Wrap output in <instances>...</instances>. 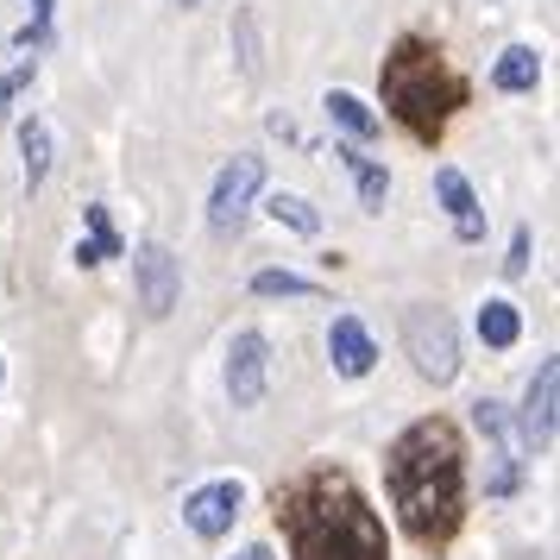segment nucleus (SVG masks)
I'll list each match as a JSON object with an SVG mask.
<instances>
[{
	"instance_id": "9d476101",
	"label": "nucleus",
	"mask_w": 560,
	"mask_h": 560,
	"mask_svg": "<svg viewBox=\"0 0 560 560\" xmlns=\"http://www.w3.org/2000/svg\"><path fill=\"white\" fill-rule=\"evenodd\" d=\"M240 504H246V485L240 479H208L183 498V523L202 535V541H221L240 523Z\"/></svg>"
},
{
	"instance_id": "6ab92c4d",
	"label": "nucleus",
	"mask_w": 560,
	"mask_h": 560,
	"mask_svg": "<svg viewBox=\"0 0 560 560\" xmlns=\"http://www.w3.org/2000/svg\"><path fill=\"white\" fill-rule=\"evenodd\" d=\"M265 214H271L278 228L303 233V240H315V233H322V214H315V202H303V196H290V189H278V196L265 202Z\"/></svg>"
},
{
	"instance_id": "4be33fe9",
	"label": "nucleus",
	"mask_w": 560,
	"mask_h": 560,
	"mask_svg": "<svg viewBox=\"0 0 560 560\" xmlns=\"http://www.w3.org/2000/svg\"><path fill=\"white\" fill-rule=\"evenodd\" d=\"M51 13H57V0H32V26L20 32L26 51H45V45H51Z\"/></svg>"
},
{
	"instance_id": "a211bd4d",
	"label": "nucleus",
	"mask_w": 560,
	"mask_h": 560,
	"mask_svg": "<svg viewBox=\"0 0 560 560\" xmlns=\"http://www.w3.org/2000/svg\"><path fill=\"white\" fill-rule=\"evenodd\" d=\"M516 334H523V315H516V303L491 296V303L479 308V340H485V347H516Z\"/></svg>"
},
{
	"instance_id": "dca6fc26",
	"label": "nucleus",
	"mask_w": 560,
	"mask_h": 560,
	"mask_svg": "<svg viewBox=\"0 0 560 560\" xmlns=\"http://www.w3.org/2000/svg\"><path fill=\"white\" fill-rule=\"evenodd\" d=\"M491 82H498L504 95H529L535 82H541V57H535L529 45H510V51L498 57V70H491Z\"/></svg>"
},
{
	"instance_id": "f257e3e1",
	"label": "nucleus",
	"mask_w": 560,
	"mask_h": 560,
	"mask_svg": "<svg viewBox=\"0 0 560 560\" xmlns=\"http://www.w3.org/2000/svg\"><path fill=\"white\" fill-rule=\"evenodd\" d=\"M384 491L409 541L422 548L454 541L466 523V447L447 416H422L384 447Z\"/></svg>"
},
{
	"instance_id": "f3484780",
	"label": "nucleus",
	"mask_w": 560,
	"mask_h": 560,
	"mask_svg": "<svg viewBox=\"0 0 560 560\" xmlns=\"http://www.w3.org/2000/svg\"><path fill=\"white\" fill-rule=\"evenodd\" d=\"M82 221H89V240L77 246V265H107V258H120V233L107 221V208H82Z\"/></svg>"
},
{
	"instance_id": "f8f14e48",
	"label": "nucleus",
	"mask_w": 560,
	"mask_h": 560,
	"mask_svg": "<svg viewBox=\"0 0 560 560\" xmlns=\"http://www.w3.org/2000/svg\"><path fill=\"white\" fill-rule=\"evenodd\" d=\"M434 189H441V202H447V214H454V233L466 240V246H479L485 240V208H479V196H472V183L459 177L454 164H441V171H434Z\"/></svg>"
},
{
	"instance_id": "4468645a",
	"label": "nucleus",
	"mask_w": 560,
	"mask_h": 560,
	"mask_svg": "<svg viewBox=\"0 0 560 560\" xmlns=\"http://www.w3.org/2000/svg\"><path fill=\"white\" fill-rule=\"evenodd\" d=\"M322 107H328V120L347 132L353 145H365V139H378V132H384V120H378L365 102H359L353 89H328V102H322Z\"/></svg>"
},
{
	"instance_id": "b1692460",
	"label": "nucleus",
	"mask_w": 560,
	"mask_h": 560,
	"mask_svg": "<svg viewBox=\"0 0 560 560\" xmlns=\"http://www.w3.org/2000/svg\"><path fill=\"white\" fill-rule=\"evenodd\" d=\"M240 560H278V555H271L265 541H253V548H246V555H240Z\"/></svg>"
},
{
	"instance_id": "6e6552de",
	"label": "nucleus",
	"mask_w": 560,
	"mask_h": 560,
	"mask_svg": "<svg viewBox=\"0 0 560 560\" xmlns=\"http://www.w3.org/2000/svg\"><path fill=\"white\" fill-rule=\"evenodd\" d=\"M265 378H271V340L258 328H240L228 347V397L233 409H258L265 404Z\"/></svg>"
},
{
	"instance_id": "ddd939ff",
	"label": "nucleus",
	"mask_w": 560,
	"mask_h": 560,
	"mask_svg": "<svg viewBox=\"0 0 560 560\" xmlns=\"http://www.w3.org/2000/svg\"><path fill=\"white\" fill-rule=\"evenodd\" d=\"M45 177H51V127L38 114H26L20 120V183H26V196H38Z\"/></svg>"
},
{
	"instance_id": "2eb2a0df",
	"label": "nucleus",
	"mask_w": 560,
	"mask_h": 560,
	"mask_svg": "<svg viewBox=\"0 0 560 560\" xmlns=\"http://www.w3.org/2000/svg\"><path fill=\"white\" fill-rule=\"evenodd\" d=\"M340 158L353 164V177H359V208H365V214H384V196H390V171H384L378 158H359V145H340Z\"/></svg>"
},
{
	"instance_id": "39448f33",
	"label": "nucleus",
	"mask_w": 560,
	"mask_h": 560,
	"mask_svg": "<svg viewBox=\"0 0 560 560\" xmlns=\"http://www.w3.org/2000/svg\"><path fill=\"white\" fill-rule=\"evenodd\" d=\"M472 429L485 441V491L491 498H510L523 485V434L510 429V409L498 397H479L472 404Z\"/></svg>"
},
{
	"instance_id": "1a4fd4ad",
	"label": "nucleus",
	"mask_w": 560,
	"mask_h": 560,
	"mask_svg": "<svg viewBox=\"0 0 560 560\" xmlns=\"http://www.w3.org/2000/svg\"><path fill=\"white\" fill-rule=\"evenodd\" d=\"M555 429H560V365L541 359L523 397V454H555Z\"/></svg>"
},
{
	"instance_id": "7ed1b4c3",
	"label": "nucleus",
	"mask_w": 560,
	"mask_h": 560,
	"mask_svg": "<svg viewBox=\"0 0 560 560\" xmlns=\"http://www.w3.org/2000/svg\"><path fill=\"white\" fill-rule=\"evenodd\" d=\"M466 102V82L447 70V57L434 51L429 38H397L390 57H384V107L404 120L422 145H434L454 107Z\"/></svg>"
},
{
	"instance_id": "412c9836",
	"label": "nucleus",
	"mask_w": 560,
	"mask_h": 560,
	"mask_svg": "<svg viewBox=\"0 0 560 560\" xmlns=\"http://www.w3.org/2000/svg\"><path fill=\"white\" fill-rule=\"evenodd\" d=\"M32 77H38V57L13 63V70H0V120H7V114H13V102L32 89Z\"/></svg>"
},
{
	"instance_id": "0eeeda50",
	"label": "nucleus",
	"mask_w": 560,
	"mask_h": 560,
	"mask_svg": "<svg viewBox=\"0 0 560 560\" xmlns=\"http://www.w3.org/2000/svg\"><path fill=\"white\" fill-rule=\"evenodd\" d=\"M132 283H139V308H145L152 322H164L183 296V258L171 253V246L145 240V246L132 253Z\"/></svg>"
},
{
	"instance_id": "9b49d317",
	"label": "nucleus",
	"mask_w": 560,
	"mask_h": 560,
	"mask_svg": "<svg viewBox=\"0 0 560 560\" xmlns=\"http://www.w3.org/2000/svg\"><path fill=\"white\" fill-rule=\"evenodd\" d=\"M328 359L340 378H365L372 365H378V347H372V334L359 315H334L328 322Z\"/></svg>"
},
{
	"instance_id": "a878e982",
	"label": "nucleus",
	"mask_w": 560,
	"mask_h": 560,
	"mask_svg": "<svg viewBox=\"0 0 560 560\" xmlns=\"http://www.w3.org/2000/svg\"><path fill=\"white\" fill-rule=\"evenodd\" d=\"M183 7H196V0H183Z\"/></svg>"
},
{
	"instance_id": "f03ea898",
	"label": "nucleus",
	"mask_w": 560,
	"mask_h": 560,
	"mask_svg": "<svg viewBox=\"0 0 560 560\" xmlns=\"http://www.w3.org/2000/svg\"><path fill=\"white\" fill-rule=\"evenodd\" d=\"M278 529L290 560H390L378 510L347 466H308L278 491Z\"/></svg>"
},
{
	"instance_id": "393cba45",
	"label": "nucleus",
	"mask_w": 560,
	"mask_h": 560,
	"mask_svg": "<svg viewBox=\"0 0 560 560\" xmlns=\"http://www.w3.org/2000/svg\"><path fill=\"white\" fill-rule=\"evenodd\" d=\"M0 384H7V365H0Z\"/></svg>"
},
{
	"instance_id": "423d86ee",
	"label": "nucleus",
	"mask_w": 560,
	"mask_h": 560,
	"mask_svg": "<svg viewBox=\"0 0 560 560\" xmlns=\"http://www.w3.org/2000/svg\"><path fill=\"white\" fill-rule=\"evenodd\" d=\"M258 189H265V158L258 152H240L221 164V177L208 189V228L214 233H240L246 228V214H253Z\"/></svg>"
},
{
	"instance_id": "5701e85b",
	"label": "nucleus",
	"mask_w": 560,
	"mask_h": 560,
	"mask_svg": "<svg viewBox=\"0 0 560 560\" xmlns=\"http://www.w3.org/2000/svg\"><path fill=\"white\" fill-rule=\"evenodd\" d=\"M529 271V228H516V240H510V258H504V278H523Z\"/></svg>"
},
{
	"instance_id": "20e7f679",
	"label": "nucleus",
	"mask_w": 560,
	"mask_h": 560,
	"mask_svg": "<svg viewBox=\"0 0 560 560\" xmlns=\"http://www.w3.org/2000/svg\"><path fill=\"white\" fill-rule=\"evenodd\" d=\"M404 347H409V359H416V372H422L434 390L459 378V328H454L447 308H434V303L409 308L404 315Z\"/></svg>"
},
{
	"instance_id": "aec40b11",
	"label": "nucleus",
	"mask_w": 560,
	"mask_h": 560,
	"mask_svg": "<svg viewBox=\"0 0 560 560\" xmlns=\"http://www.w3.org/2000/svg\"><path fill=\"white\" fill-rule=\"evenodd\" d=\"M253 296H322V283L303 278V271H258Z\"/></svg>"
}]
</instances>
